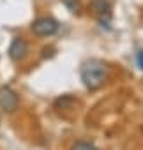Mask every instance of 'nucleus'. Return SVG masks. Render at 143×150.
Listing matches in <instances>:
<instances>
[{
	"label": "nucleus",
	"mask_w": 143,
	"mask_h": 150,
	"mask_svg": "<svg viewBox=\"0 0 143 150\" xmlns=\"http://www.w3.org/2000/svg\"><path fill=\"white\" fill-rule=\"evenodd\" d=\"M108 78V67L101 60H88L81 67V81L87 88L96 90L104 85Z\"/></svg>",
	"instance_id": "nucleus-1"
},
{
	"label": "nucleus",
	"mask_w": 143,
	"mask_h": 150,
	"mask_svg": "<svg viewBox=\"0 0 143 150\" xmlns=\"http://www.w3.org/2000/svg\"><path fill=\"white\" fill-rule=\"evenodd\" d=\"M58 30V21L51 16H42V18H37L34 23H32V32L39 37H50L53 35L55 32Z\"/></svg>",
	"instance_id": "nucleus-2"
},
{
	"label": "nucleus",
	"mask_w": 143,
	"mask_h": 150,
	"mask_svg": "<svg viewBox=\"0 0 143 150\" xmlns=\"http://www.w3.org/2000/svg\"><path fill=\"white\" fill-rule=\"evenodd\" d=\"M90 7H92L94 14L97 16V20L103 25L110 23V20H111V4L108 2V0H92Z\"/></svg>",
	"instance_id": "nucleus-3"
},
{
	"label": "nucleus",
	"mask_w": 143,
	"mask_h": 150,
	"mask_svg": "<svg viewBox=\"0 0 143 150\" xmlns=\"http://www.w3.org/2000/svg\"><path fill=\"white\" fill-rule=\"evenodd\" d=\"M20 104V99H18V94L11 88H2L0 90V106H2V110L13 113Z\"/></svg>",
	"instance_id": "nucleus-4"
},
{
	"label": "nucleus",
	"mask_w": 143,
	"mask_h": 150,
	"mask_svg": "<svg viewBox=\"0 0 143 150\" xmlns=\"http://www.w3.org/2000/svg\"><path fill=\"white\" fill-rule=\"evenodd\" d=\"M27 53H28V44H27V41L21 39V37H16V39L11 42V46H9V57H11V60H14V62L23 60V58L27 57Z\"/></svg>",
	"instance_id": "nucleus-5"
},
{
	"label": "nucleus",
	"mask_w": 143,
	"mask_h": 150,
	"mask_svg": "<svg viewBox=\"0 0 143 150\" xmlns=\"http://www.w3.org/2000/svg\"><path fill=\"white\" fill-rule=\"evenodd\" d=\"M62 4H64L71 13H78V11H80V0H62Z\"/></svg>",
	"instance_id": "nucleus-6"
},
{
	"label": "nucleus",
	"mask_w": 143,
	"mask_h": 150,
	"mask_svg": "<svg viewBox=\"0 0 143 150\" xmlns=\"http://www.w3.org/2000/svg\"><path fill=\"white\" fill-rule=\"evenodd\" d=\"M73 150H97L92 143H87V141H76L73 145Z\"/></svg>",
	"instance_id": "nucleus-7"
},
{
	"label": "nucleus",
	"mask_w": 143,
	"mask_h": 150,
	"mask_svg": "<svg viewBox=\"0 0 143 150\" xmlns=\"http://www.w3.org/2000/svg\"><path fill=\"white\" fill-rule=\"evenodd\" d=\"M138 65L143 69V51H139V53H138Z\"/></svg>",
	"instance_id": "nucleus-8"
}]
</instances>
